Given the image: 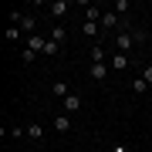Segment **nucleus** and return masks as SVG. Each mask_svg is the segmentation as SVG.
I'll return each mask as SVG.
<instances>
[{"instance_id": "6ab92c4d", "label": "nucleus", "mask_w": 152, "mask_h": 152, "mask_svg": "<svg viewBox=\"0 0 152 152\" xmlns=\"http://www.w3.org/2000/svg\"><path fill=\"white\" fill-rule=\"evenodd\" d=\"M129 7H132L129 0H115V14H125V10H129Z\"/></svg>"}, {"instance_id": "ddd939ff", "label": "nucleus", "mask_w": 152, "mask_h": 152, "mask_svg": "<svg viewBox=\"0 0 152 152\" xmlns=\"http://www.w3.org/2000/svg\"><path fill=\"white\" fill-rule=\"evenodd\" d=\"M27 135H31L34 142H41V139H44V125H37V122H34V125H27Z\"/></svg>"}, {"instance_id": "423d86ee", "label": "nucleus", "mask_w": 152, "mask_h": 152, "mask_svg": "<svg viewBox=\"0 0 152 152\" xmlns=\"http://www.w3.org/2000/svg\"><path fill=\"white\" fill-rule=\"evenodd\" d=\"M78 108H81V98H78V95H75V91H71V95H68V98H64V112H68V115H75V112H78Z\"/></svg>"}, {"instance_id": "2eb2a0df", "label": "nucleus", "mask_w": 152, "mask_h": 152, "mask_svg": "<svg viewBox=\"0 0 152 152\" xmlns=\"http://www.w3.org/2000/svg\"><path fill=\"white\" fill-rule=\"evenodd\" d=\"M58 48H61V44L48 37V48H44V58H54V54H58Z\"/></svg>"}, {"instance_id": "412c9836", "label": "nucleus", "mask_w": 152, "mask_h": 152, "mask_svg": "<svg viewBox=\"0 0 152 152\" xmlns=\"http://www.w3.org/2000/svg\"><path fill=\"white\" fill-rule=\"evenodd\" d=\"M115 152H129V145H115Z\"/></svg>"}, {"instance_id": "1a4fd4ad", "label": "nucleus", "mask_w": 152, "mask_h": 152, "mask_svg": "<svg viewBox=\"0 0 152 152\" xmlns=\"http://www.w3.org/2000/svg\"><path fill=\"white\" fill-rule=\"evenodd\" d=\"M68 7H71V4H68V0H54V4H51V7H48V10H51V14H54V17H64V14H68Z\"/></svg>"}, {"instance_id": "0eeeda50", "label": "nucleus", "mask_w": 152, "mask_h": 152, "mask_svg": "<svg viewBox=\"0 0 152 152\" xmlns=\"http://www.w3.org/2000/svg\"><path fill=\"white\" fill-rule=\"evenodd\" d=\"M51 129H54V132H61V135H64V132L71 129V118H68V115H58V118L51 122Z\"/></svg>"}, {"instance_id": "dca6fc26", "label": "nucleus", "mask_w": 152, "mask_h": 152, "mask_svg": "<svg viewBox=\"0 0 152 152\" xmlns=\"http://www.w3.org/2000/svg\"><path fill=\"white\" fill-rule=\"evenodd\" d=\"M20 37H24L20 27H7V44H10V41H20Z\"/></svg>"}, {"instance_id": "a211bd4d", "label": "nucleus", "mask_w": 152, "mask_h": 152, "mask_svg": "<svg viewBox=\"0 0 152 152\" xmlns=\"http://www.w3.org/2000/svg\"><path fill=\"white\" fill-rule=\"evenodd\" d=\"M20 61H24V64H34V51L24 48V51H20Z\"/></svg>"}, {"instance_id": "7ed1b4c3", "label": "nucleus", "mask_w": 152, "mask_h": 152, "mask_svg": "<svg viewBox=\"0 0 152 152\" xmlns=\"http://www.w3.org/2000/svg\"><path fill=\"white\" fill-rule=\"evenodd\" d=\"M27 48L34 51V54H44V48H48V37H41V34H31V37H27Z\"/></svg>"}, {"instance_id": "aec40b11", "label": "nucleus", "mask_w": 152, "mask_h": 152, "mask_svg": "<svg viewBox=\"0 0 152 152\" xmlns=\"http://www.w3.org/2000/svg\"><path fill=\"white\" fill-rule=\"evenodd\" d=\"M142 78H145V81H149V88H152V64H145V68H142Z\"/></svg>"}, {"instance_id": "f3484780", "label": "nucleus", "mask_w": 152, "mask_h": 152, "mask_svg": "<svg viewBox=\"0 0 152 152\" xmlns=\"http://www.w3.org/2000/svg\"><path fill=\"white\" fill-rule=\"evenodd\" d=\"M48 37H51V41H58V44H64V37H68V34H64V27H54Z\"/></svg>"}, {"instance_id": "39448f33", "label": "nucleus", "mask_w": 152, "mask_h": 152, "mask_svg": "<svg viewBox=\"0 0 152 152\" xmlns=\"http://www.w3.org/2000/svg\"><path fill=\"white\" fill-rule=\"evenodd\" d=\"M112 27H118V14H115V10H105L102 14V31H112Z\"/></svg>"}, {"instance_id": "f257e3e1", "label": "nucleus", "mask_w": 152, "mask_h": 152, "mask_svg": "<svg viewBox=\"0 0 152 152\" xmlns=\"http://www.w3.org/2000/svg\"><path fill=\"white\" fill-rule=\"evenodd\" d=\"M135 44H145V34H129V31L115 34V51H118V54H129Z\"/></svg>"}, {"instance_id": "4468645a", "label": "nucleus", "mask_w": 152, "mask_h": 152, "mask_svg": "<svg viewBox=\"0 0 152 152\" xmlns=\"http://www.w3.org/2000/svg\"><path fill=\"white\" fill-rule=\"evenodd\" d=\"M132 91H139V95H142V91H149V81H145V78L139 75L135 81H132Z\"/></svg>"}, {"instance_id": "9b49d317", "label": "nucleus", "mask_w": 152, "mask_h": 152, "mask_svg": "<svg viewBox=\"0 0 152 152\" xmlns=\"http://www.w3.org/2000/svg\"><path fill=\"white\" fill-rule=\"evenodd\" d=\"M51 91H54V95L61 98V102H64V98L71 95V88H68V81H54V88H51Z\"/></svg>"}, {"instance_id": "9d476101", "label": "nucleus", "mask_w": 152, "mask_h": 152, "mask_svg": "<svg viewBox=\"0 0 152 152\" xmlns=\"http://www.w3.org/2000/svg\"><path fill=\"white\" fill-rule=\"evenodd\" d=\"M91 64H105V48L102 44H91Z\"/></svg>"}, {"instance_id": "f8f14e48", "label": "nucleus", "mask_w": 152, "mask_h": 152, "mask_svg": "<svg viewBox=\"0 0 152 152\" xmlns=\"http://www.w3.org/2000/svg\"><path fill=\"white\" fill-rule=\"evenodd\" d=\"M102 34V24H95V20H85V37H98Z\"/></svg>"}, {"instance_id": "6e6552de", "label": "nucleus", "mask_w": 152, "mask_h": 152, "mask_svg": "<svg viewBox=\"0 0 152 152\" xmlns=\"http://www.w3.org/2000/svg\"><path fill=\"white\" fill-rule=\"evenodd\" d=\"M129 64H132V61H129V54H118V51L112 54V68H115V71H125Z\"/></svg>"}, {"instance_id": "f03ea898", "label": "nucleus", "mask_w": 152, "mask_h": 152, "mask_svg": "<svg viewBox=\"0 0 152 152\" xmlns=\"http://www.w3.org/2000/svg\"><path fill=\"white\" fill-rule=\"evenodd\" d=\"M10 17H14V27H20L27 37H31V34H37V17H34V14H20V10H14Z\"/></svg>"}, {"instance_id": "20e7f679", "label": "nucleus", "mask_w": 152, "mask_h": 152, "mask_svg": "<svg viewBox=\"0 0 152 152\" xmlns=\"http://www.w3.org/2000/svg\"><path fill=\"white\" fill-rule=\"evenodd\" d=\"M88 75H91V81H105V78H108V64H91Z\"/></svg>"}]
</instances>
